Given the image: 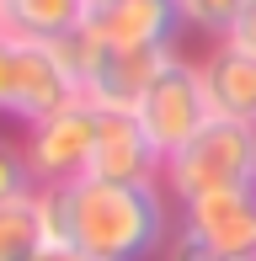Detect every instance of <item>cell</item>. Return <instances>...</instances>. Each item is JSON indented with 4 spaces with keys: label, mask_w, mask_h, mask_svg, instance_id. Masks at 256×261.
<instances>
[{
    "label": "cell",
    "mask_w": 256,
    "mask_h": 261,
    "mask_svg": "<svg viewBox=\"0 0 256 261\" xmlns=\"http://www.w3.org/2000/svg\"><path fill=\"white\" fill-rule=\"evenodd\" d=\"M80 27L101 48H171L182 16L176 0H86Z\"/></svg>",
    "instance_id": "6"
},
{
    "label": "cell",
    "mask_w": 256,
    "mask_h": 261,
    "mask_svg": "<svg viewBox=\"0 0 256 261\" xmlns=\"http://www.w3.org/2000/svg\"><path fill=\"white\" fill-rule=\"evenodd\" d=\"M160 187H166L171 208L192 203V197H208V192L256 187V128L251 123H229V117H214L197 139H187V144L166 160Z\"/></svg>",
    "instance_id": "2"
},
{
    "label": "cell",
    "mask_w": 256,
    "mask_h": 261,
    "mask_svg": "<svg viewBox=\"0 0 256 261\" xmlns=\"http://www.w3.org/2000/svg\"><path fill=\"white\" fill-rule=\"evenodd\" d=\"M11 80H16V38L0 27V117L11 112Z\"/></svg>",
    "instance_id": "14"
},
{
    "label": "cell",
    "mask_w": 256,
    "mask_h": 261,
    "mask_svg": "<svg viewBox=\"0 0 256 261\" xmlns=\"http://www.w3.org/2000/svg\"><path fill=\"white\" fill-rule=\"evenodd\" d=\"M21 149H27L32 181H38L43 192L80 181V176L91 171V149H96V107L80 96V101L59 107V112H48V117H38V123H27Z\"/></svg>",
    "instance_id": "4"
},
{
    "label": "cell",
    "mask_w": 256,
    "mask_h": 261,
    "mask_svg": "<svg viewBox=\"0 0 256 261\" xmlns=\"http://www.w3.org/2000/svg\"><path fill=\"white\" fill-rule=\"evenodd\" d=\"M176 224L197 234L219 261H256V187L192 197L176 208Z\"/></svg>",
    "instance_id": "5"
},
{
    "label": "cell",
    "mask_w": 256,
    "mask_h": 261,
    "mask_svg": "<svg viewBox=\"0 0 256 261\" xmlns=\"http://www.w3.org/2000/svg\"><path fill=\"white\" fill-rule=\"evenodd\" d=\"M203 86H208V101H214V117L256 128V54L251 48H240L229 38L214 43L203 59Z\"/></svg>",
    "instance_id": "9"
},
{
    "label": "cell",
    "mask_w": 256,
    "mask_h": 261,
    "mask_svg": "<svg viewBox=\"0 0 256 261\" xmlns=\"http://www.w3.org/2000/svg\"><path fill=\"white\" fill-rule=\"evenodd\" d=\"M240 11H246V0H176L182 32H203L208 43H224Z\"/></svg>",
    "instance_id": "12"
},
{
    "label": "cell",
    "mask_w": 256,
    "mask_h": 261,
    "mask_svg": "<svg viewBox=\"0 0 256 261\" xmlns=\"http://www.w3.org/2000/svg\"><path fill=\"white\" fill-rule=\"evenodd\" d=\"M32 261H91V256H86V251H75V245H64L59 234H54V240L43 245V251L32 256Z\"/></svg>",
    "instance_id": "16"
},
{
    "label": "cell",
    "mask_w": 256,
    "mask_h": 261,
    "mask_svg": "<svg viewBox=\"0 0 256 261\" xmlns=\"http://www.w3.org/2000/svg\"><path fill=\"white\" fill-rule=\"evenodd\" d=\"M54 234L91 261H149L166 251L171 229V197L160 181H96L80 176L69 187H54Z\"/></svg>",
    "instance_id": "1"
},
{
    "label": "cell",
    "mask_w": 256,
    "mask_h": 261,
    "mask_svg": "<svg viewBox=\"0 0 256 261\" xmlns=\"http://www.w3.org/2000/svg\"><path fill=\"white\" fill-rule=\"evenodd\" d=\"M0 27H6V0H0Z\"/></svg>",
    "instance_id": "17"
},
{
    "label": "cell",
    "mask_w": 256,
    "mask_h": 261,
    "mask_svg": "<svg viewBox=\"0 0 256 261\" xmlns=\"http://www.w3.org/2000/svg\"><path fill=\"white\" fill-rule=\"evenodd\" d=\"M166 160L149 144L144 123L134 112H112L96 107V149H91V171L96 181H160Z\"/></svg>",
    "instance_id": "7"
},
{
    "label": "cell",
    "mask_w": 256,
    "mask_h": 261,
    "mask_svg": "<svg viewBox=\"0 0 256 261\" xmlns=\"http://www.w3.org/2000/svg\"><path fill=\"white\" fill-rule=\"evenodd\" d=\"M229 43H240V48L256 54V0H246V11L235 16V27H229Z\"/></svg>",
    "instance_id": "15"
},
{
    "label": "cell",
    "mask_w": 256,
    "mask_h": 261,
    "mask_svg": "<svg viewBox=\"0 0 256 261\" xmlns=\"http://www.w3.org/2000/svg\"><path fill=\"white\" fill-rule=\"evenodd\" d=\"M38 192V181H32V165H27V149H21V139L0 134V203H11V197H27Z\"/></svg>",
    "instance_id": "13"
},
{
    "label": "cell",
    "mask_w": 256,
    "mask_h": 261,
    "mask_svg": "<svg viewBox=\"0 0 256 261\" xmlns=\"http://www.w3.org/2000/svg\"><path fill=\"white\" fill-rule=\"evenodd\" d=\"M134 117L144 123L149 144L160 149V160H171L187 139H197L208 123H214V101H208V86H203V64L171 54L166 69L155 75V86L144 91V101L134 107Z\"/></svg>",
    "instance_id": "3"
},
{
    "label": "cell",
    "mask_w": 256,
    "mask_h": 261,
    "mask_svg": "<svg viewBox=\"0 0 256 261\" xmlns=\"http://www.w3.org/2000/svg\"><path fill=\"white\" fill-rule=\"evenodd\" d=\"M171 54L176 48H101L91 75H86V101L112 107V112H134Z\"/></svg>",
    "instance_id": "8"
},
{
    "label": "cell",
    "mask_w": 256,
    "mask_h": 261,
    "mask_svg": "<svg viewBox=\"0 0 256 261\" xmlns=\"http://www.w3.org/2000/svg\"><path fill=\"white\" fill-rule=\"evenodd\" d=\"M86 0H6V32L27 43H54L80 27Z\"/></svg>",
    "instance_id": "11"
},
{
    "label": "cell",
    "mask_w": 256,
    "mask_h": 261,
    "mask_svg": "<svg viewBox=\"0 0 256 261\" xmlns=\"http://www.w3.org/2000/svg\"><path fill=\"white\" fill-rule=\"evenodd\" d=\"M48 240H54V203L43 187L0 203V261H32Z\"/></svg>",
    "instance_id": "10"
}]
</instances>
